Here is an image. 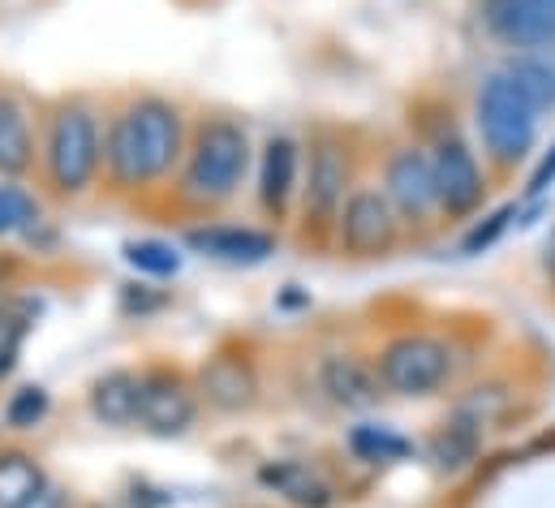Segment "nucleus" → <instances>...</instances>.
Instances as JSON below:
<instances>
[{"label":"nucleus","mask_w":555,"mask_h":508,"mask_svg":"<svg viewBox=\"0 0 555 508\" xmlns=\"http://www.w3.org/2000/svg\"><path fill=\"white\" fill-rule=\"evenodd\" d=\"M13 276H17V263H13L9 254H0V293L13 284Z\"/></svg>","instance_id":"obj_30"},{"label":"nucleus","mask_w":555,"mask_h":508,"mask_svg":"<svg viewBox=\"0 0 555 508\" xmlns=\"http://www.w3.org/2000/svg\"><path fill=\"white\" fill-rule=\"evenodd\" d=\"M469 17L500 56L555 52V0H474Z\"/></svg>","instance_id":"obj_11"},{"label":"nucleus","mask_w":555,"mask_h":508,"mask_svg":"<svg viewBox=\"0 0 555 508\" xmlns=\"http://www.w3.org/2000/svg\"><path fill=\"white\" fill-rule=\"evenodd\" d=\"M185 246L224 267H259L280 251V233L268 225H237V220H203L185 229Z\"/></svg>","instance_id":"obj_15"},{"label":"nucleus","mask_w":555,"mask_h":508,"mask_svg":"<svg viewBox=\"0 0 555 508\" xmlns=\"http://www.w3.org/2000/svg\"><path fill=\"white\" fill-rule=\"evenodd\" d=\"M301 155H306V138L297 129H268L255 147L250 199L259 207V220L276 233L293 225V207L301 190Z\"/></svg>","instance_id":"obj_10"},{"label":"nucleus","mask_w":555,"mask_h":508,"mask_svg":"<svg viewBox=\"0 0 555 508\" xmlns=\"http://www.w3.org/2000/svg\"><path fill=\"white\" fill-rule=\"evenodd\" d=\"M410 242L401 216L392 212V203L384 199V190L362 177L353 186V194L345 199L336 225H332V238H327V254H336L340 263H384L392 254H401Z\"/></svg>","instance_id":"obj_9"},{"label":"nucleus","mask_w":555,"mask_h":508,"mask_svg":"<svg viewBox=\"0 0 555 508\" xmlns=\"http://www.w3.org/2000/svg\"><path fill=\"white\" fill-rule=\"evenodd\" d=\"M500 69L508 74V82L543 113H555V52H526V56H504Z\"/></svg>","instance_id":"obj_20"},{"label":"nucleus","mask_w":555,"mask_h":508,"mask_svg":"<svg viewBox=\"0 0 555 508\" xmlns=\"http://www.w3.org/2000/svg\"><path fill=\"white\" fill-rule=\"evenodd\" d=\"M345 448L362 466H397V461H405L414 453V444L388 422H353L345 431Z\"/></svg>","instance_id":"obj_21"},{"label":"nucleus","mask_w":555,"mask_h":508,"mask_svg":"<svg viewBox=\"0 0 555 508\" xmlns=\"http://www.w3.org/2000/svg\"><path fill=\"white\" fill-rule=\"evenodd\" d=\"M190 142V113L159 91H134L104 117V190L146 199L172 186Z\"/></svg>","instance_id":"obj_1"},{"label":"nucleus","mask_w":555,"mask_h":508,"mask_svg":"<svg viewBox=\"0 0 555 508\" xmlns=\"http://www.w3.org/2000/svg\"><path fill=\"white\" fill-rule=\"evenodd\" d=\"M43 190L56 203H78L104 186V113L87 96H65L39 117Z\"/></svg>","instance_id":"obj_5"},{"label":"nucleus","mask_w":555,"mask_h":508,"mask_svg":"<svg viewBox=\"0 0 555 508\" xmlns=\"http://www.w3.org/2000/svg\"><path fill=\"white\" fill-rule=\"evenodd\" d=\"M52 479L43 474L39 457L26 448H4L0 453V508H26Z\"/></svg>","instance_id":"obj_22"},{"label":"nucleus","mask_w":555,"mask_h":508,"mask_svg":"<svg viewBox=\"0 0 555 508\" xmlns=\"http://www.w3.org/2000/svg\"><path fill=\"white\" fill-rule=\"evenodd\" d=\"M543 122L547 117L508 82V74L500 65H491L474 78V91L465 104V126H469V138L495 181L517 177L539 155Z\"/></svg>","instance_id":"obj_6"},{"label":"nucleus","mask_w":555,"mask_h":508,"mask_svg":"<svg viewBox=\"0 0 555 508\" xmlns=\"http://www.w3.org/2000/svg\"><path fill=\"white\" fill-rule=\"evenodd\" d=\"M259 483L268 492H276L284 505L293 508H332L336 505V483L310 466V461H297V457H280V461H268L259 470Z\"/></svg>","instance_id":"obj_17"},{"label":"nucleus","mask_w":555,"mask_h":508,"mask_svg":"<svg viewBox=\"0 0 555 508\" xmlns=\"http://www.w3.org/2000/svg\"><path fill=\"white\" fill-rule=\"evenodd\" d=\"M521 216V203H504L500 212H482V216H474L469 225H465V233H461V254L465 258H474V254H487L504 233H508V225Z\"/></svg>","instance_id":"obj_26"},{"label":"nucleus","mask_w":555,"mask_h":508,"mask_svg":"<svg viewBox=\"0 0 555 508\" xmlns=\"http://www.w3.org/2000/svg\"><path fill=\"white\" fill-rule=\"evenodd\" d=\"M552 186H555V142L539 155V164H534V173L526 181V199H543Z\"/></svg>","instance_id":"obj_28"},{"label":"nucleus","mask_w":555,"mask_h":508,"mask_svg":"<svg viewBox=\"0 0 555 508\" xmlns=\"http://www.w3.org/2000/svg\"><path fill=\"white\" fill-rule=\"evenodd\" d=\"M48 414H52V392L43 383H22L0 405V418L9 431H35V427H43Z\"/></svg>","instance_id":"obj_25"},{"label":"nucleus","mask_w":555,"mask_h":508,"mask_svg":"<svg viewBox=\"0 0 555 508\" xmlns=\"http://www.w3.org/2000/svg\"><path fill=\"white\" fill-rule=\"evenodd\" d=\"M26 508H69V496H65L56 483H48V487H43V492H39Z\"/></svg>","instance_id":"obj_29"},{"label":"nucleus","mask_w":555,"mask_h":508,"mask_svg":"<svg viewBox=\"0 0 555 508\" xmlns=\"http://www.w3.org/2000/svg\"><path fill=\"white\" fill-rule=\"evenodd\" d=\"M371 181L384 190V199L392 203V212L401 216L410 242H430L435 233H443V212H439V190L426 164V151L414 134H397L384 142V151L375 155V173Z\"/></svg>","instance_id":"obj_8"},{"label":"nucleus","mask_w":555,"mask_h":508,"mask_svg":"<svg viewBox=\"0 0 555 508\" xmlns=\"http://www.w3.org/2000/svg\"><path fill=\"white\" fill-rule=\"evenodd\" d=\"M384 396L392 401H435L448 396L465 367L469 350L452 328H397L371 350Z\"/></svg>","instance_id":"obj_7"},{"label":"nucleus","mask_w":555,"mask_h":508,"mask_svg":"<svg viewBox=\"0 0 555 508\" xmlns=\"http://www.w3.org/2000/svg\"><path fill=\"white\" fill-rule=\"evenodd\" d=\"M198 401L224 418H242L263 401V371L246 350H216L198 371H194Z\"/></svg>","instance_id":"obj_14"},{"label":"nucleus","mask_w":555,"mask_h":508,"mask_svg":"<svg viewBox=\"0 0 555 508\" xmlns=\"http://www.w3.org/2000/svg\"><path fill=\"white\" fill-rule=\"evenodd\" d=\"M478 448H482V422L461 414V418L443 422V427L430 435V444H426V457L435 461V470H443V474H456V470L474 466Z\"/></svg>","instance_id":"obj_19"},{"label":"nucleus","mask_w":555,"mask_h":508,"mask_svg":"<svg viewBox=\"0 0 555 508\" xmlns=\"http://www.w3.org/2000/svg\"><path fill=\"white\" fill-rule=\"evenodd\" d=\"M410 134L426 151V164H430V177H435V190H439L443 229L448 225H469L474 216H482L487 203H491L495 177H491V168L482 164V155L469 138L465 113H456L448 100H422Z\"/></svg>","instance_id":"obj_3"},{"label":"nucleus","mask_w":555,"mask_h":508,"mask_svg":"<svg viewBox=\"0 0 555 508\" xmlns=\"http://www.w3.org/2000/svg\"><path fill=\"white\" fill-rule=\"evenodd\" d=\"M35 332V310L22 297H0V383L13 380L26 336Z\"/></svg>","instance_id":"obj_24"},{"label":"nucleus","mask_w":555,"mask_h":508,"mask_svg":"<svg viewBox=\"0 0 555 508\" xmlns=\"http://www.w3.org/2000/svg\"><path fill=\"white\" fill-rule=\"evenodd\" d=\"M43 225V199L17 177H0V242L30 238Z\"/></svg>","instance_id":"obj_23"},{"label":"nucleus","mask_w":555,"mask_h":508,"mask_svg":"<svg viewBox=\"0 0 555 508\" xmlns=\"http://www.w3.org/2000/svg\"><path fill=\"white\" fill-rule=\"evenodd\" d=\"M126 263L139 271V276H151V280H168L181 271V251L172 242H159V238H139V242H126Z\"/></svg>","instance_id":"obj_27"},{"label":"nucleus","mask_w":555,"mask_h":508,"mask_svg":"<svg viewBox=\"0 0 555 508\" xmlns=\"http://www.w3.org/2000/svg\"><path fill=\"white\" fill-rule=\"evenodd\" d=\"M255 129L242 113H203L190 122V142L181 155V168L168 186L177 212L185 216H220L250 190L255 168Z\"/></svg>","instance_id":"obj_2"},{"label":"nucleus","mask_w":555,"mask_h":508,"mask_svg":"<svg viewBox=\"0 0 555 508\" xmlns=\"http://www.w3.org/2000/svg\"><path fill=\"white\" fill-rule=\"evenodd\" d=\"M203 414L194 376L177 371V367H146L142 371V396H139V422L146 435L159 440H177L185 435Z\"/></svg>","instance_id":"obj_12"},{"label":"nucleus","mask_w":555,"mask_h":508,"mask_svg":"<svg viewBox=\"0 0 555 508\" xmlns=\"http://www.w3.org/2000/svg\"><path fill=\"white\" fill-rule=\"evenodd\" d=\"M306 138V155H301V190H297V207H293V238L314 254H327L332 225L345 207V199L353 194V186L362 181V147L353 138V129L319 122Z\"/></svg>","instance_id":"obj_4"},{"label":"nucleus","mask_w":555,"mask_h":508,"mask_svg":"<svg viewBox=\"0 0 555 508\" xmlns=\"http://www.w3.org/2000/svg\"><path fill=\"white\" fill-rule=\"evenodd\" d=\"M314 392L340 414H371L384 401V383L375 376L371 354L349 345H332L314 358Z\"/></svg>","instance_id":"obj_13"},{"label":"nucleus","mask_w":555,"mask_h":508,"mask_svg":"<svg viewBox=\"0 0 555 508\" xmlns=\"http://www.w3.org/2000/svg\"><path fill=\"white\" fill-rule=\"evenodd\" d=\"M139 396H142V371L117 367L104 371L87 392V409L104 427H134L139 422Z\"/></svg>","instance_id":"obj_18"},{"label":"nucleus","mask_w":555,"mask_h":508,"mask_svg":"<svg viewBox=\"0 0 555 508\" xmlns=\"http://www.w3.org/2000/svg\"><path fill=\"white\" fill-rule=\"evenodd\" d=\"M35 164H39V117L22 91L0 87V177L26 181Z\"/></svg>","instance_id":"obj_16"}]
</instances>
